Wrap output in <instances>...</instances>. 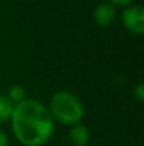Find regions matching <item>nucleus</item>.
<instances>
[{"label":"nucleus","instance_id":"8","mask_svg":"<svg viewBox=\"0 0 144 146\" xmlns=\"http://www.w3.org/2000/svg\"><path fill=\"white\" fill-rule=\"evenodd\" d=\"M134 95L137 98V101H143L144 99V87H143V82H139L136 85V90H134Z\"/></svg>","mask_w":144,"mask_h":146},{"label":"nucleus","instance_id":"7","mask_svg":"<svg viewBox=\"0 0 144 146\" xmlns=\"http://www.w3.org/2000/svg\"><path fill=\"white\" fill-rule=\"evenodd\" d=\"M24 95H26L24 88L20 87V85H14V87L10 88V91H9V97L7 98L16 105V104H18V102H21V101L24 99Z\"/></svg>","mask_w":144,"mask_h":146},{"label":"nucleus","instance_id":"5","mask_svg":"<svg viewBox=\"0 0 144 146\" xmlns=\"http://www.w3.org/2000/svg\"><path fill=\"white\" fill-rule=\"evenodd\" d=\"M69 142L72 146H86L89 142V131L84 125H74L69 131Z\"/></svg>","mask_w":144,"mask_h":146},{"label":"nucleus","instance_id":"10","mask_svg":"<svg viewBox=\"0 0 144 146\" xmlns=\"http://www.w3.org/2000/svg\"><path fill=\"white\" fill-rule=\"evenodd\" d=\"M110 1L114 3V4H117V6H126V4L132 3L133 0H110Z\"/></svg>","mask_w":144,"mask_h":146},{"label":"nucleus","instance_id":"6","mask_svg":"<svg viewBox=\"0 0 144 146\" xmlns=\"http://www.w3.org/2000/svg\"><path fill=\"white\" fill-rule=\"evenodd\" d=\"M13 109H14V104L7 97L0 95V123L6 122L11 118Z\"/></svg>","mask_w":144,"mask_h":146},{"label":"nucleus","instance_id":"4","mask_svg":"<svg viewBox=\"0 0 144 146\" xmlns=\"http://www.w3.org/2000/svg\"><path fill=\"white\" fill-rule=\"evenodd\" d=\"M116 17V9L112 3H102L93 11V20L97 26L106 27L109 26Z\"/></svg>","mask_w":144,"mask_h":146},{"label":"nucleus","instance_id":"9","mask_svg":"<svg viewBox=\"0 0 144 146\" xmlns=\"http://www.w3.org/2000/svg\"><path fill=\"white\" fill-rule=\"evenodd\" d=\"M7 145H9L7 135H6L3 131H0V146H7Z\"/></svg>","mask_w":144,"mask_h":146},{"label":"nucleus","instance_id":"1","mask_svg":"<svg viewBox=\"0 0 144 146\" xmlns=\"http://www.w3.org/2000/svg\"><path fill=\"white\" fill-rule=\"evenodd\" d=\"M10 119L16 138L26 146L44 145L54 132L49 109L36 99H23L16 104Z\"/></svg>","mask_w":144,"mask_h":146},{"label":"nucleus","instance_id":"3","mask_svg":"<svg viewBox=\"0 0 144 146\" xmlns=\"http://www.w3.org/2000/svg\"><path fill=\"white\" fill-rule=\"evenodd\" d=\"M122 21L123 26L134 33V34H143L144 31V9L140 4L129 6L123 14H122Z\"/></svg>","mask_w":144,"mask_h":146},{"label":"nucleus","instance_id":"2","mask_svg":"<svg viewBox=\"0 0 144 146\" xmlns=\"http://www.w3.org/2000/svg\"><path fill=\"white\" fill-rule=\"evenodd\" d=\"M49 113L61 123L76 125L84 116V106L72 92L58 91L49 101Z\"/></svg>","mask_w":144,"mask_h":146}]
</instances>
